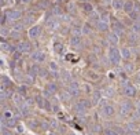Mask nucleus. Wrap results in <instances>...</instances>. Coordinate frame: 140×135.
Returning a JSON list of instances; mask_svg holds the SVG:
<instances>
[{
    "label": "nucleus",
    "mask_w": 140,
    "mask_h": 135,
    "mask_svg": "<svg viewBox=\"0 0 140 135\" xmlns=\"http://www.w3.org/2000/svg\"><path fill=\"white\" fill-rule=\"evenodd\" d=\"M132 110H133V103L131 102L129 99H125L119 103V107H118V114L125 119V117H129L132 114Z\"/></svg>",
    "instance_id": "nucleus-1"
},
{
    "label": "nucleus",
    "mask_w": 140,
    "mask_h": 135,
    "mask_svg": "<svg viewBox=\"0 0 140 135\" xmlns=\"http://www.w3.org/2000/svg\"><path fill=\"white\" fill-rule=\"evenodd\" d=\"M121 58H122V55H121V52H119V50L115 46H111L110 48H108V62H110L111 65L117 66V65H119Z\"/></svg>",
    "instance_id": "nucleus-2"
},
{
    "label": "nucleus",
    "mask_w": 140,
    "mask_h": 135,
    "mask_svg": "<svg viewBox=\"0 0 140 135\" xmlns=\"http://www.w3.org/2000/svg\"><path fill=\"white\" fill-rule=\"evenodd\" d=\"M4 15H6V18H7V21L8 22H12V23L18 22L19 19L22 18L21 10H17V8H8V10H6Z\"/></svg>",
    "instance_id": "nucleus-3"
},
{
    "label": "nucleus",
    "mask_w": 140,
    "mask_h": 135,
    "mask_svg": "<svg viewBox=\"0 0 140 135\" xmlns=\"http://www.w3.org/2000/svg\"><path fill=\"white\" fill-rule=\"evenodd\" d=\"M111 29L114 33H117L118 36H122L125 33V26L121 21H118L117 18H111Z\"/></svg>",
    "instance_id": "nucleus-4"
},
{
    "label": "nucleus",
    "mask_w": 140,
    "mask_h": 135,
    "mask_svg": "<svg viewBox=\"0 0 140 135\" xmlns=\"http://www.w3.org/2000/svg\"><path fill=\"white\" fill-rule=\"evenodd\" d=\"M122 94L128 98H135L137 95V90H136V87L132 86L131 83H126L122 86Z\"/></svg>",
    "instance_id": "nucleus-5"
},
{
    "label": "nucleus",
    "mask_w": 140,
    "mask_h": 135,
    "mask_svg": "<svg viewBox=\"0 0 140 135\" xmlns=\"http://www.w3.org/2000/svg\"><path fill=\"white\" fill-rule=\"evenodd\" d=\"M100 112H102V114H103L106 119H108V117H113V116L115 114V109H114V106H113L111 103H104V102H102Z\"/></svg>",
    "instance_id": "nucleus-6"
},
{
    "label": "nucleus",
    "mask_w": 140,
    "mask_h": 135,
    "mask_svg": "<svg viewBox=\"0 0 140 135\" xmlns=\"http://www.w3.org/2000/svg\"><path fill=\"white\" fill-rule=\"evenodd\" d=\"M69 92L71 94V97H80V94H81V87H80V84H78L77 82H70L69 84H67V88H66Z\"/></svg>",
    "instance_id": "nucleus-7"
},
{
    "label": "nucleus",
    "mask_w": 140,
    "mask_h": 135,
    "mask_svg": "<svg viewBox=\"0 0 140 135\" xmlns=\"http://www.w3.org/2000/svg\"><path fill=\"white\" fill-rule=\"evenodd\" d=\"M30 58H32L33 62L41 63V62H44V59H45V54H44L43 51H40V50H37V51H33L32 54H30Z\"/></svg>",
    "instance_id": "nucleus-8"
},
{
    "label": "nucleus",
    "mask_w": 140,
    "mask_h": 135,
    "mask_svg": "<svg viewBox=\"0 0 140 135\" xmlns=\"http://www.w3.org/2000/svg\"><path fill=\"white\" fill-rule=\"evenodd\" d=\"M17 50L22 54L30 52L32 51V44H30L29 42H25V40H23V42H19L18 44H17Z\"/></svg>",
    "instance_id": "nucleus-9"
},
{
    "label": "nucleus",
    "mask_w": 140,
    "mask_h": 135,
    "mask_svg": "<svg viewBox=\"0 0 140 135\" xmlns=\"http://www.w3.org/2000/svg\"><path fill=\"white\" fill-rule=\"evenodd\" d=\"M41 35V26H39V25H36V26H32V28L29 29V37L30 39H37L39 36Z\"/></svg>",
    "instance_id": "nucleus-10"
},
{
    "label": "nucleus",
    "mask_w": 140,
    "mask_h": 135,
    "mask_svg": "<svg viewBox=\"0 0 140 135\" xmlns=\"http://www.w3.org/2000/svg\"><path fill=\"white\" fill-rule=\"evenodd\" d=\"M70 46L74 48H81L83 47V42H81V36H76L73 35L70 37Z\"/></svg>",
    "instance_id": "nucleus-11"
},
{
    "label": "nucleus",
    "mask_w": 140,
    "mask_h": 135,
    "mask_svg": "<svg viewBox=\"0 0 140 135\" xmlns=\"http://www.w3.org/2000/svg\"><path fill=\"white\" fill-rule=\"evenodd\" d=\"M107 42L110 43L111 46H117L118 42H119V36L117 35V33H114V32H110L107 35Z\"/></svg>",
    "instance_id": "nucleus-12"
},
{
    "label": "nucleus",
    "mask_w": 140,
    "mask_h": 135,
    "mask_svg": "<svg viewBox=\"0 0 140 135\" xmlns=\"http://www.w3.org/2000/svg\"><path fill=\"white\" fill-rule=\"evenodd\" d=\"M12 101H14V103L17 106H22L23 103H25V98H23V95H21L19 92H15L14 95H12Z\"/></svg>",
    "instance_id": "nucleus-13"
},
{
    "label": "nucleus",
    "mask_w": 140,
    "mask_h": 135,
    "mask_svg": "<svg viewBox=\"0 0 140 135\" xmlns=\"http://www.w3.org/2000/svg\"><path fill=\"white\" fill-rule=\"evenodd\" d=\"M100 99H102V92H100V91H94V92L91 94L92 105H98V103L100 102Z\"/></svg>",
    "instance_id": "nucleus-14"
},
{
    "label": "nucleus",
    "mask_w": 140,
    "mask_h": 135,
    "mask_svg": "<svg viewBox=\"0 0 140 135\" xmlns=\"http://www.w3.org/2000/svg\"><path fill=\"white\" fill-rule=\"evenodd\" d=\"M133 10H135V2L133 0H126L125 4H124V11L126 14H131Z\"/></svg>",
    "instance_id": "nucleus-15"
},
{
    "label": "nucleus",
    "mask_w": 140,
    "mask_h": 135,
    "mask_svg": "<svg viewBox=\"0 0 140 135\" xmlns=\"http://www.w3.org/2000/svg\"><path fill=\"white\" fill-rule=\"evenodd\" d=\"M121 55H122V58H124L125 61H129L132 58V50L129 48V47H122Z\"/></svg>",
    "instance_id": "nucleus-16"
},
{
    "label": "nucleus",
    "mask_w": 140,
    "mask_h": 135,
    "mask_svg": "<svg viewBox=\"0 0 140 135\" xmlns=\"http://www.w3.org/2000/svg\"><path fill=\"white\" fill-rule=\"evenodd\" d=\"M139 42V33H135V32H131L128 35V43L131 46H135L136 43Z\"/></svg>",
    "instance_id": "nucleus-17"
},
{
    "label": "nucleus",
    "mask_w": 140,
    "mask_h": 135,
    "mask_svg": "<svg viewBox=\"0 0 140 135\" xmlns=\"http://www.w3.org/2000/svg\"><path fill=\"white\" fill-rule=\"evenodd\" d=\"M95 26H96V29L99 30V32H108V22H104V21L100 19Z\"/></svg>",
    "instance_id": "nucleus-18"
},
{
    "label": "nucleus",
    "mask_w": 140,
    "mask_h": 135,
    "mask_svg": "<svg viewBox=\"0 0 140 135\" xmlns=\"http://www.w3.org/2000/svg\"><path fill=\"white\" fill-rule=\"evenodd\" d=\"M81 7H83V11L85 12V14H88V15H89L91 12H94V6H92L89 2H87V3H81Z\"/></svg>",
    "instance_id": "nucleus-19"
},
{
    "label": "nucleus",
    "mask_w": 140,
    "mask_h": 135,
    "mask_svg": "<svg viewBox=\"0 0 140 135\" xmlns=\"http://www.w3.org/2000/svg\"><path fill=\"white\" fill-rule=\"evenodd\" d=\"M51 12H52L55 17L63 15V8H62V6H60V4H55L52 8H51Z\"/></svg>",
    "instance_id": "nucleus-20"
},
{
    "label": "nucleus",
    "mask_w": 140,
    "mask_h": 135,
    "mask_svg": "<svg viewBox=\"0 0 140 135\" xmlns=\"http://www.w3.org/2000/svg\"><path fill=\"white\" fill-rule=\"evenodd\" d=\"M59 77H60V80H62L63 83H67L69 84L70 82H73V80H71V76H70V73L67 72V70H63L62 73H60L59 75Z\"/></svg>",
    "instance_id": "nucleus-21"
},
{
    "label": "nucleus",
    "mask_w": 140,
    "mask_h": 135,
    "mask_svg": "<svg viewBox=\"0 0 140 135\" xmlns=\"http://www.w3.org/2000/svg\"><path fill=\"white\" fill-rule=\"evenodd\" d=\"M124 4H125V0H113L111 6L114 10H124Z\"/></svg>",
    "instance_id": "nucleus-22"
},
{
    "label": "nucleus",
    "mask_w": 140,
    "mask_h": 135,
    "mask_svg": "<svg viewBox=\"0 0 140 135\" xmlns=\"http://www.w3.org/2000/svg\"><path fill=\"white\" fill-rule=\"evenodd\" d=\"M59 95H60V101H63V102H69V101H71V98H73V97H71V94L67 90L66 91H60Z\"/></svg>",
    "instance_id": "nucleus-23"
},
{
    "label": "nucleus",
    "mask_w": 140,
    "mask_h": 135,
    "mask_svg": "<svg viewBox=\"0 0 140 135\" xmlns=\"http://www.w3.org/2000/svg\"><path fill=\"white\" fill-rule=\"evenodd\" d=\"M35 18H36V15L35 14H32V12H29V14L28 15H26L25 17V18H23V25H30V23H33V22H35Z\"/></svg>",
    "instance_id": "nucleus-24"
},
{
    "label": "nucleus",
    "mask_w": 140,
    "mask_h": 135,
    "mask_svg": "<svg viewBox=\"0 0 140 135\" xmlns=\"http://www.w3.org/2000/svg\"><path fill=\"white\" fill-rule=\"evenodd\" d=\"M45 90L54 95V94L58 92V84L56 83H48V84H47V87H45Z\"/></svg>",
    "instance_id": "nucleus-25"
},
{
    "label": "nucleus",
    "mask_w": 140,
    "mask_h": 135,
    "mask_svg": "<svg viewBox=\"0 0 140 135\" xmlns=\"http://www.w3.org/2000/svg\"><path fill=\"white\" fill-rule=\"evenodd\" d=\"M85 76H87L89 80H92V82H98L99 80V75L95 72V70H88V72L85 73Z\"/></svg>",
    "instance_id": "nucleus-26"
},
{
    "label": "nucleus",
    "mask_w": 140,
    "mask_h": 135,
    "mask_svg": "<svg viewBox=\"0 0 140 135\" xmlns=\"http://www.w3.org/2000/svg\"><path fill=\"white\" fill-rule=\"evenodd\" d=\"M63 48H65L63 43H60V42H55V43H54V51H55V52L62 54L63 52Z\"/></svg>",
    "instance_id": "nucleus-27"
},
{
    "label": "nucleus",
    "mask_w": 140,
    "mask_h": 135,
    "mask_svg": "<svg viewBox=\"0 0 140 135\" xmlns=\"http://www.w3.org/2000/svg\"><path fill=\"white\" fill-rule=\"evenodd\" d=\"M124 70L126 73H132L133 70H135V65H133L132 62H129V61H125L124 63Z\"/></svg>",
    "instance_id": "nucleus-28"
},
{
    "label": "nucleus",
    "mask_w": 140,
    "mask_h": 135,
    "mask_svg": "<svg viewBox=\"0 0 140 135\" xmlns=\"http://www.w3.org/2000/svg\"><path fill=\"white\" fill-rule=\"evenodd\" d=\"M23 28H25L23 22H15L14 25H12V30H14V32H19V33H22Z\"/></svg>",
    "instance_id": "nucleus-29"
},
{
    "label": "nucleus",
    "mask_w": 140,
    "mask_h": 135,
    "mask_svg": "<svg viewBox=\"0 0 140 135\" xmlns=\"http://www.w3.org/2000/svg\"><path fill=\"white\" fill-rule=\"evenodd\" d=\"M92 33V28H91V23H84L83 25V35H91Z\"/></svg>",
    "instance_id": "nucleus-30"
},
{
    "label": "nucleus",
    "mask_w": 140,
    "mask_h": 135,
    "mask_svg": "<svg viewBox=\"0 0 140 135\" xmlns=\"http://www.w3.org/2000/svg\"><path fill=\"white\" fill-rule=\"evenodd\" d=\"M48 6H50L48 0H41V2L39 3V6H37V8L39 10H45V8H48Z\"/></svg>",
    "instance_id": "nucleus-31"
},
{
    "label": "nucleus",
    "mask_w": 140,
    "mask_h": 135,
    "mask_svg": "<svg viewBox=\"0 0 140 135\" xmlns=\"http://www.w3.org/2000/svg\"><path fill=\"white\" fill-rule=\"evenodd\" d=\"M6 126H7L8 128H12V127H15L17 126V119L15 117H12V119H8V120H6Z\"/></svg>",
    "instance_id": "nucleus-32"
},
{
    "label": "nucleus",
    "mask_w": 140,
    "mask_h": 135,
    "mask_svg": "<svg viewBox=\"0 0 140 135\" xmlns=\"http://www.w3.org/2000/svg\"><path fill=\"white\" fill-rule=\"evenodd\" d=\"M104 97H108V98H113L114 97V90L111 88V87H106L104 88Z\"/></svg>",
    "instance_id": "nucleus-33"
},
{
    "label": "nucleus",
    "mask_w": 140,
    "mask_h": 135,
    "mask_svg": "<svg viewBox=\"0 0 140 135\" xmlns=\"http://www.w3.org/2000/svg\"><path fill=\"white\" fill-rule=\"evenodd\" d=\"M132 32H135V33H140V19L132 23Z\"/></svg>",
    "instance_id": "nucleus-34"
},
{
    "label": "nucleus",
    "mask_w": 140,
    "mask_h": 135,
    "mask_svg": "<svg viewBox=\"0 0 140 135\" xmlns=\"http://www.w3.org/2000/svg\"><path fill=\"white\" fill-rule=\"evenodd\" d=\"M29 127L32 128V130H37V128H39V126H40V123L37 120H29Z\"/></svg>",
    "instance_id": "nucleus-35"
},
{
    "label": "nucleus",
    "mask_w": 140,
    "mask_h": 135,
    "mask_svg": "<svg viewBox=\"0 0 140 135\" xmlns=\"http://www.w3.org/2000/svg\"><path fill=\"white\" fill-rule=\"evenodd\" d=\"M100 19L102 21H104V22H108V19H110V14H108L107 11H103V12H100Z\"/></svg>",
    "instance_id": "nucleus-36"
},
{
    "label": "nucleus",
    "mask_w": 140,
    "mask_h": 135,
    "mask_svg": "<svg viewBox=\"0 0 140 135\" xmlns=\"http://www.w3.org/2000/svg\"><path fill=\"white\" fill-rule=\"evenodd\" d=\"M2 83H3V87H4V88H10V87L12 86L11 82H10L7 77H3V79H2Z\"/></svg>",
    "instance_id": "nucleus-37"
},
{
    "label": "nucleus",
    "mask_w": 140,
    "mask_h": 135,
    "mask_svg": "<svg viewBox=\"0 0 140 135\" xmlns=\"http://www.w3.org/2000/svg\"><path fill=\"white\" fill-rule=\"evenodd\" d=\"M50 128H51V130H58V128H59L58 121L56 120H50Z\"/></svg>",
    "instance_id": "nucleus-38"
},
{
    "label": "nucleus",
    "mask_w": 140,
    "mask_h": 135,
    "mask_svg": "<svg viewBox=\"0 0 140 135\" xmlns=\"http://www.w3.org/2000/svg\"><path fill=\"white\" fill-rule=\"evenodd\" d=\"M50 70L51 72H59V68L55 62H50Z\"/></svg>",
    "instance_id": "nucleus-39"
},
{
    "label": "nucleus",
    "mask_w": 140,
    "mask_h": 135,
    "mask_svg": "<svg viewBox=\"0 0 140 135\" xmlns=\"http://www.w3.org/2000/svg\"><path fill=\"white\" fill-rule=\"evenodd\" d=\"M3 117H4V120H8V119H12V112L11 110H6L4 113H3Z\"/></svg>",
    "instance_id": "nucleus-40"
},
{
    "label": "nucleus",
    "mask_w": 140,
    "mask_h": 135,
    "mask_svg": "<svg viewBox=\"0 0 140 135\" xmlns=\"http://www.w3.org/2000/svg\"><path fill=\"white\" fill-rule=\"evenodd\" d=\"M103 135H118L117 132H115L113 128H107V130H104L103 131Z\"/></svg>",
    "instance_id": "nucleus-41"
},
{
    "label": "nucleus",
    "mask_w": 140,
    "mask_h": 135,
    "mask_svg": "<svg viewBox=\"0 0 140 135\" xmlns=\"http://www.w3.org/2000/svg\"><path fill=\"white\" fill-rule=\"evenodd\" d=\"M39 76H40V77H48V72H47V69H43V68H40Z\"/></svg>",
    "instance_id": "nucleus-42"
},
{
    "label": "nucleus",
    "mask_w": 140,
    "mask_h": 135,
    "mask_svg": "<svg viewBox=\"0 0 140 135\" xmlns=\"http://www.w3.org/2000/svg\"><path fill=\"white\" fill-rule=\"evenodd\" d=\"M10 33H11V32H10L7 28H2V29H0V35H3V36H7V35H10Z\"/></svg>",
    "instance_id": "nucleus-43"
},
{
    "label": "nucleus",
    "mask_w": 140,
    "mask_h": 135,
    "mask_svg": "<svg viewBox=\"0 0 140 135\" xmlns=\"http://www.w3.org/2000/svg\"><path fill=\"white\" fill-rule=\"evenodd\" d=\"M135 82H136V83H137L139 86H140V72H137V73L135 75Z\"/></svg>",
    "instance_id": "nucleus-44"
},
{
    "label": "nucleus",
    "mask_w": 140,
    "mask_h": 135,
    "mask_svg": "<svg viewBox=\"0 0 140 135\" xmlns=\"http://www.w3.org/2000/svg\"><path fill=\"white\" fill-rule=\"evenodd\" d=\"M18 2V4H29L32 0H17Z\"/></svg>",
    "instance_id": "nucleus-45"
},
{
    "label": "nucleus",
    "mask_w": 140,
    "mask_h": 135,
    "mask_svg": "<svg viewBox=\"0 0 140 135\" xmlns=\"http://www.w3.org/2000/svg\"><path fill=\"white\" fill-rule=\"evenodd\" d=\"M83 88H84V91H85V92L92 94V92H91V88H89V86H88V84H84V87H83Z\"/></svg>",
    "instance_id": "nucleus-46"
},
{
    "label": "nucleus",
    "mask_w": 140,
    "mask_h": 135,
    "mask_svg": "<svg viewBox=\"0 0 140 135\" xmlns=\"http://www.w3.org/2000/svg\"><path fill=\"white\" fill-rule=\"evenodd\" d=\"M69 12H70V14H74V4H73V3H70V4H69Z\"/></svg>",
    "instance_id": "nucleus-47"
},
{
    "label": "nucleus",
    "mask_w": 140,
    "mask_h": 135,
    "mask_svg": "<svg viewBox=\"0 0 140 135\" xmlns=\"http://www.w3.org/2000/svg\"><path fill=\"white\" fill-rule=\"evenodd\" d=\"M19 94H21V95H25V94H26V88H25V87H19Z\"/></svg>",
    "instance_id": "nucleus-48"
},
{
    "label": "nucleus",
    "mask_w": 140,
    "mask_h": 135,
    "mask_svg": "<svg viewBox=\"0 0 140 135\" xmlns=\"http://www.w3.org/2000/svg\"><path fill=\"white\" fill-rule=\"evenodd\" d=\"M48 135H58V132H56V131H51Z\"/></svg>",
    "instance_id": "nucleus-49"
},
{
    "label": "nucleus",
    "mask_w": 140,
    "mask_h": 135,
    "mask_svg": "<svg viewBox=\"0 0 140 135\" xmlns=\"http://www.w3.org/2000/svg\"><path fill=\"white\" fill-rule=\"evenodd\" d=\"M136 112H137V114H139V116H140V105H139L137 107H136Z\"/></svg>",
    "instance_id": "nucleus-50"
},
{
    "label": "nucleus",
    "mask_w": 140,
    "mask_h": 135,
    "mask_svg": "<svg viewBox=\"0 0 140 135\" xmlns=\"http://www.w3.org/2000/svg\"><path fill=\"white\" fill-rule=\"evenodd\" d=\"M6 2H7V0H0V6H4Z\"/></svg>",
    "instance_id": "nucleus-51"
},
{
    "label": "nucleus",
    "mask_w": 140,
    "mask_h": 135,
    "mask_svg": "<svg viewBox=\"0 0 140 135\" xmlns=\"http://www.w3.org/2000/svg\"><path fill=\"white\" fill-rule=\"evenodd\" d=\"M67 0H58V4H60V3H66Z\"/></svg>",
    "instance_id": "nucleus-52"
},
{
    "label": "nucleus",
    "mask_w": 140,
    "mask_h": 135,
    "mask_svg": "<svg viewBox=\"0 0 140 135\" xmlns=\"http://www.w3.org/2000/svg\"><path fill=\"white\" fill-rule=\"evenodd\" d=\"M139 134H140V128H139Z\"/></svg>",
    "instance_id": "nucleus-53"
}]
</instances>
